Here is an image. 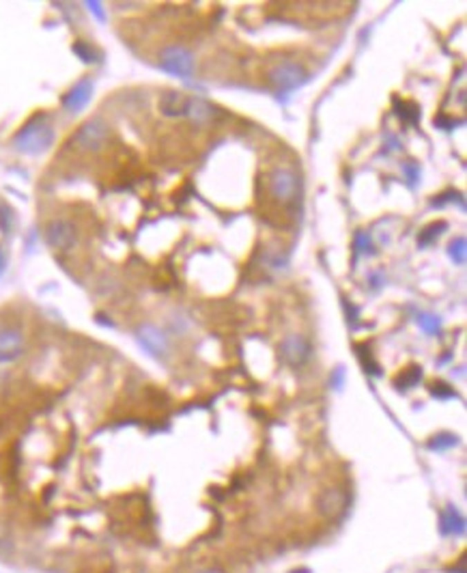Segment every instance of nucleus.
<instances>
[{
	"label": "nucleus",
	"instance_id": "nucleus-1",
	"mask_svg": "<svg viewBox=\"0 0 467 573\" xmlns=\"http://www.w3.org/2000/svg\"><path fill=\"white\" fill-rule=\"evenodd\" d=\"M52 142H54V129L44 117H35L32 121H28L13 138L15 149L28 156L44 153Z\"/></svg>",
	"mask_w": 467,
	"mask_h": 573
},
{
	"label": "nucleus",
	"instance_id": "nucleus-2",
	"mask_svg": "<svg viewBox=\"0 0 467 573\" xmlns=\"http://www.w3.org/2000/svg\"><path fill=\"white\" fill-rule=\"evenodd\" d=\"M160 65L164 71L173 73V76H179V78H190L192 71H194V57L190 50L185 48H179V46H173V48H166L160 57Z\"/></svg>",
	"mask_w": 467,
	"mask_h": 573
},
{
	"label": "nucleus",
	"instance_id": "nucleus-3",
	"mask_svg": "<svg viewBox=\"0 0 467 573\" xmlns=\"http://www.w3.org/2000/svg\"><path fill=\"white\" fill-rule=\"evenodd\" d=\"M106 140H108V125L99 119L86 121L76 132V136H73V144L82 151H97L102 149Z\"/></svg>",
	"mask_w": 467,
	"mask_h": 573
},
{
	"label": "nucleus",
	"instance_id": "nucleus-4",
	"mask_svg": "<svg viewBox=\"0 0 467 573\" xmlns=\"http://www.w3.org/2000/svg\"><path fill=\"white\" fill-rule=\"evenodd\" d=\"M46 239L56 250H69L76 246L78 233H76V227L67 223V220H54V223H50L46 229Z\"/></svg>",
	"mask_w": 467,
	"mask_h": 573
},
{
	"label": "nucleus",
	"instance_id": "nucleus-5",
	"mask_svg": "<svg viewBox=\"0 0 467 573\" xmlns=\"http://www.w3.org/2000/svg\"><path fill=\"white\" fill-rule=\"evenodd\" d=\"M316 509L325 520H336L347 509V494L341 487H325L316 498Z\"/></svg>",
	"mask_w": 467,
	"mask_h": 573
},
{
	"label": "nucleus",
	"instance_id": "nucleus-6",
	"mask_svg": "<svg viewBox=\"0 0 467 573\" xmlns=\"http://www.w3.org/2000/svg\"><path fill=\"white\" fill-rule=\"evenodd\" d=\"M269 80L278 88H297L308 80L306 71L295 63H283L269 71Z\"/></svg>",
	"mask_w": 467,
	"mask_h": 573
},
{
	"label": "nucleus",
	"instance_id": "nucleus-7",
	"mask_svg": "<svg viewBox=\"0 0 467 573\" xmlns=\"http://www.w3.org/2000/svg\"><path fill=\"white\" fill-rule=\"evenodd\" d=\"M269 190L280 203H291L297 196V177L291 171H276L269 177Z\"/></svg>",
	"mask_w": 467,
	"mask_h": 573
},
{
	"label": "nucleus",
	"instance_id": "nucleus-8",
	"mask_svg": "<svg viewBox=\"0 0 467 573\" xmlns=\"http://www.w3.org/2000/svg\"><path fill=\"white\" fill-rule=\"evenodd\" d=\"M24 337L17 330H0V364L13 362L22 356Z\"/></svg>",
	"mask_w": 467,
	"mask_h": 573
},
{
	"label": "nucleus",
	"instance_id": "nucleus-9",
	"mask_svg": "<svg viewBox=\"0 0 467 573\" xmlns=\"http://www.w3.org/2000/svg\"><path fill=\"white\" fill-rule=\"evenodd\" d=\"M136 337H138L140 345H142L151 356H155V358L166 356V351H168V341H166V337H164L162 330H158V328H153V326H142V328L138 330Z\"/></svg>",
	"mask_w": 467,
	"mask_h": 573
},
{
	"label": "nucleus",
	"instance_id": "nucleus-10",
	"mask_svg": "<svg viewBox=\"0 0 467 573\" xmlns=\"http://www.w3.org/2000/svg\"><path fill=\"white\" fill-rule=\"evenodd\" d=\"M280 351H283V358L291 364V366H300L306 362L308 354H310V345L304 337H297V335H291L285 339L283 347H280Z\"/></svg>",
	"mask_w": 467,
	"mask_h": 573
},
{
	"label": "nucleus",
	"instance_id": "nucleus-11",
	"mask_svg": "<svg viewBox=\"0 0 467 573\" xmlns=\"http://www.w3.org/2000/svg\"><path fill=\"white\" fill-rule=\"evenodd\" d=\"M160 110L166 117H188L190 97L179 93V91H166L160 97Z\"/></svg>",
	"mask_w": 467,
	"mask_h": 573
},
{
	"label": "nucleus",
	"instance_id": "nucleus-12",
	"mask_svg": "<svg viewBox=\"0 0 467 573\" xmlns=\"http://www.w3.org/2000/svg\"><path fill=\"white\" fill-rule=\"evenodd\" d=\"M439 530H441V534H446V537H463L465 517L455 507H446L439 515Z\"/></svg>",
	"mask_w": 467,
	"mask_h": 573
},
{
	"label": "nucleus",
	"instance_id": "nucleus-13",
	"mask_svg": "<svg viewBox=\"0 0 467 573\" xmlns=\"http://www.w3.org/2000/svg\"><path fill=\"white\" fill-rule=\"evenodd\" d=\"M90 95H93V84L88 80H82L65 95L63 106L69 110V113H80V110L88 104Z\"/></svg>",
	"mask_w": 467,
	"mask_h": 573
},
{
	"label": "nucleus",
	"instance_id": "nucleus-14",
	"mask_svg": "<svg viewBox=\"0 0 467 573\" xmlns=\"http://www.w3.org/2000/svg\"><path fill=\"white\" fill-rule=\"evenodd\" d=\"M216 113H218L216 106H211L209 102L190 97V110H188V117H192L196 123H209V121L216 117Z\"/></svg>",
	"mask_w": 467,
	"mask_h": 573
},
{
	"label": "nucleus",
	"instance_id": "nucleus-15",
	"mask_svg": "<svg viewBox=\"0 0 467 573\" xmlns=\"http://www.w3.org/2000/svg\"><path fill=\"white\" fill-rule=\"evenodd\" d=\"M459 444V438L455 433H435L431 440L426 442V449L433 453H444L448 449H452Z\"/></svg>",
	"mask_w": 467,
	"mask_h": 573
},
{
	"label": "nucleus",
	"instance_id": "nucleus-16",
	"mask_svg": "<svg viewBox=\"0 0 467 573\" xmlns=\"http://www.w3.org/2000/svg\"><path fill=\"white\" fill-rule=\"evenodd\" d=\"M420 379H422V368L416 366V364H412V366L405 368V371L401 373V377L397 379V386L401 388V391H407V388L418 386Z\"/></svg>",
	"mask_w": 467,
	"mask_h": 573
},
{
	"label": "nucleus",
	"instance_id": "nucleus-17",
	"mask_svg": "<svg viewBox=\"0 0 467 573\" xmlns=\"http://www.w3.org/2000/svg\"><path fill=\"white\" fill-rule=\"evenodd\" d=\"M444 229H446V223H435V225H431V227H426V229L422 231V235H420V244H422V246L431 244L435 237H439V235L444 233Z\"/></svg>",
	"mask_w": 467,
	"mask_h": 573
},
{
	"label": "nucleus",
	"instance_id": "nucleus-18",
	"mask_svg": "<svg viewBox=\"0 0 467 573\" xmlns=\"http://www.w3.org/2000/svg\"><path fill=\"white\" fill-rule=\"evenodd\" d=\"M418 323H420V328L426 332V335H435V332L439 330V319L433 317V315H420Z\"/></svg>",
	"mask_w": 467,
	"mask_h": 573
},
{
	"label": "nucleus",
	"instance_id": "nucleus-19",
	"mask_svg": "<svg viewBox=\"0 0 467 573\" xmlns=\"http://www.w3.org/2000/svg\"><path fill=\"white\" fill-rule=\"evenodd\" d=\"M73 52H76L84 63H95V61H97L95 52H93V50H90L86 44H82V41H78L76 46H73Z\"/></svg>",
	"mask_w": 467,
	"mask_h": 573
},
{
	"label": "nucleus",
	"instance_id": "nucleus-20",
	"mask_svg": "<svg viewBox=\"0 0 467 573\" xmlns=\"http://www.w3.org/2000/svg\"><path fill=\"white\" fill-rule=\"evenodd\" d=\"M450 256L455 259V263H465V239L459 237L457 242L450 244Z\"/></svg>",
	"mask_w": 467,
	"mask_h": 573
},
{
	"label": "nucleus",
	"instance_id": "nucleus-21",
	"mask_svg": "<svg viewBox=\"0 0 467 573\" xmlns=\"http://www.w3.org/2000/svg\"><path fill=\"white\" fill-rule=\"evenodd\" d=\"M433 395L439 397V399H448V397H455V391L452 388H448L444 382H437V386L433 388Z\"/></svg>",
	"mask_w": 467,
	"mask_h": 573
},
{
	"label": "nucleus",
	"instance_id": "nucleus-22",
	"mask_svg": "<svg viewBox=\"0 0 467 573\" xmlns=\"http://www.w3.org/2000/svg\"><path fill=\"white\" fill-rule=\"evenodd\" d=\"M86 5H88V9H90L93 13H95V15L99 17V20H104L106 15H104V9L99 7V3H86Z\"/></svg>",
	"mask_w": 467,
	"mask_h": 573
},
{
	"label": "nucleus",
	"instance_id": "nucleus-23",
	"mask_svg": "<svg viewBox=\"0 0 467 573\" xmlns=\"http://www.w3.org/2000/svg\"><path fill=\"white\" fill-rule=\"evenodd\" d=\"M405 171L409 173V179H412V181H414V179L418 177V169H416V164H412V162H409V164H405Z\"/></svg>",
	"mask_w": 467,
	"mask_h": 573
},
{
	"label": "nucleus",
	"instance_id": "nucleus-24",
	"mask_svg": "<svg viewBox=\"0 0 467 573\" xmlns=\"http://www.w3.org/2000/svg\"><path fill=\"white\" fill-rule=\"evenodd\" d=\"M198 573H224L222 569H202V571H198Z\"/></svg>",
	"mask_w": 467,
	"mask_h": 573
},
{
	"label": "nucleus",
	"instance_id": "nucleus-25",
	"mask_svg": "<svg viewBox=\"0 0 467 573\" xmlns=\"http://www.w3.org/2000/svg\"><path fill=\"white\" fill-rule=\"evenodd\" d=\"M3 270H5V254L0 252V272H3Z\"/></svg>",
	"mask_w": 467,
	"mask_h": 573
},
{
	"label": "nucleus",
	"instance_id": "nucleus-26",
	"mask_svg": "<svg viewBox=\"0 0 467 573\" xmlns=\"http://www.w3.org/2000/svg\"><path fill=\"white\" fill-rule=\"evenodd\" d=\"M291 573H310V569H295V571H291Z\"/></svg>",
	"mask_w": 467,
	"mask_h": 573
}]
</instances>
